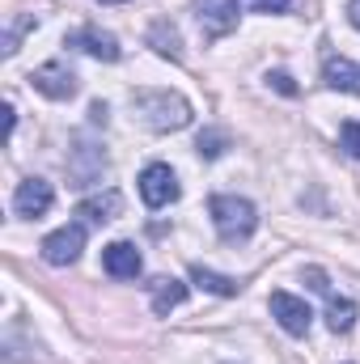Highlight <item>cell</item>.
Masks as SVG:
<instances>
[{
	"instance_id": "6da1fadb",
	"label": "cell",
	"mask_w": 360,
	"mask_h": 364,
	"mask_svg": "<svg viewBox=\"0 0 360 364\" xmlns=\"http://www.w3.org/2000/svg\"><path fill=\"white\" fill-rule=\"evenodd\" d=\"M132 106H136V114L153 132H179V127L191 123V102L170 90H136L132 93Z\"/></svg>"
},
{
	"instance_id": "7a4b0ae2",
	"label": "cell",
	"mask_w": 360,
	"mask_h": 364,
	"mask_svg": "<svg viewBox=\"0 0 360 364\" xmlns=\"http://www.w3.org/2000/svg\"><path fill=\"white\" fill-rule=\"evenodd\" d=\"M208 216L221 233V242L238 246V242H250L255 229H259V212L250 199H238V195H212L208 199Z\"/></svg>"
},
{
	"instance_id": "3957f363",
	"label": "cell",
	"mask_w": 360,
	"mask_h": 364,
	"mask_svg": "<svg viewBox=\"0 0 360 364\" xmlns=\"http://www.w3.org/2000/svg\"><path fill=\"white\" fill-rule=\"evenodd\" d=\"M38 250H43V259H47L51 267H68V263H77L81 250H85V220H73V225L47 233Z\"/></svg>"
},
{
	"instance_id": "277c9868",
	"label": "cell",
	"mask_w": 360,
	"mask_h": 364,
	"mask_svg": "<svg viewBox=\"0 0 360 364\" xmlns=\"http://www.w3.org/2000/svg\"><path fill=\"white\" fill-rule=\"evenodd\" d=\"M30 85L43 93V97H51V102H68L73 93L81 90L77 73H73L64 60H47L43 68H34V73H30Z\"/></svg>"
},
{
	"instance_id": "5b68a950",
	"label": "cell",
	"mask_w": 360,
	"mask_h": 364,
	"mask_svg": "<svg viewBox=\"0 0 360 364\" xmlns=\"http://www.w3.org/2000/svg\"><path fill=\"white\" fill-rule=\"evenodd\" d=\"M179 174L170 170V166H162V161H153V166H144L140 170V199H144V208H170L174 199H179Z\"/></svg>"
},
{
	"instance_id": "8992f818",
	"label": "cell",
	"mask_w": 360,
	"mask_h": 364,
	"mask_svg": "<svg viewBox=\"0 0 360 364\" xmlns=\"http://www.w3.org/2000/svg\"><path fill=\"white\" fill-rule=\"evenodd\" d=\"M238 0H195V21L203 30V38H225L238 30Z\"/></svg>"
},
{
	"instance_id": "52a82bcc",
	"label": "cell",
	"mask_w": 360,
	"mask_h": 364,
	"mask_svg": "<svg viewBox=\"0 0 360 364\" xmlns=\"http://www.w3.org/2000/svg\"><path fill=\"white\" fill-rule=\"evenodd\" d=\"M51 203H55V191H51L47 178H26V182H17V191H13V212L26 216V220L47 216Z\"/></svg>"
},
{
	"instance_id": "ba28073f",
	"label": "cell",
	"mask_w": 360,
	"mask_h": 364,
	"mask_svg": "<svg viewBox=\"0 0 360 364\" xmlns=\"http://www.w3.org/2000/svg\"><path fill=\"white\" fill-rule=\"evenodd\" d=\"M271 318L288 331V335H309V322H314V314H309V305L301 301V296H292V292H271Z\"/></svg>"
},
{
	"instance_id": "9c48e42d",
	"label": "cell",
	"mask_w": 360,
	"mask_h": 364,
	"mask_svg": "<svg viewBox=\"0 0 360 364\" xmlns=\"http://www.w3.org/2000/svg\"><path fill=\"white\" fill-rule=\"evenodd\" d=\"M68 47L81 51V55L102 60V64H115V60L123 55V51H119V38L106 34V30H97V26H81V30H73V34H68Z\"/></svg>"
},
{
	"instance_id": "30bf717a",
	"label": "cell",
	"mask_w": 360,
	"mask_h": 364,
	"mask_svg": "<svg viewBox=\"0 0 360 364\" xmlns=\"http://www.w3.org/2000/svg\"><path fill=\"white\" fill-rule=\"evenodd\" d=\"M102 272L115 275V279H136L144 272V259H140V250L132 242H110L102 250Z\"/></svg>"
},
{
	"instance_id": "8fae6325",
	"label": "cell",
	"mask_w": 360,
	"mask_h": 364,
	"mask_svg": "<svg viewBox=\"0 0 360 364\" xmlns=\"http://www.w3.org/2000/svg\"><path fill=\"white\" fill-rule=\"evenodd\" d=\"M322 81H327L331 90L356 93L360 97V64L344 60V55H327V60H322Z\"/></svg>"
},
{
	"instance_id": "7c38bea8",
	"label": "cell",
	"mask_w": 360,
	"mask_h": 364,
	"mask_svg": "<svg viewBox=\"0 0 360 364\" xmlns=\"http://www.w3.org/2000/svg\"><path fill=\"white\" fill-rule=\"evenodd\" d=\"M102 166H106V153H102V149H93V144H77V149H73V157H68V174H73L77 186L97 182Z\"/></svg>"
},
{
	"instance_id": "4fadbf2b",
	"label": "cell",
	"mask_w": 360,
	"mask_h": 364,
	"mask_svg": "<svg viewBox=\"0 0 360 364\" xmlns=\"http://www.w3.org/2000/svg\"><path fill=\"white\" fill-rule=\"evenodd\" d=\"M119 208H123L119 191H106V195L81 199V203H77V216H81L85 225H106V220H115V216H119Z\"/></svg>"
},
{
	"instance_id": "5bb4252c",
	"label": "cell",
	"mask_w": 360,
	"mask_h": 364,
	"mask_svg": "<svg viewBox=\"0 0 360 364\" xmlns=\"http://www.w3.org/2000/svg\"><path fill=\"white\" fill-rule=\"evenodd\" d=\"M149 292H153V314H157V318H166L170 309H179L182 301H186V284L174 279V275L153 279V284H149Z\"/></svg>"
},
{
	"instance_id": "9a60e30c",
	"label": "cell",
	"mask_w": 360,
	"mask_h": 364,
	"mask_svg": "<svg viewBox=\"0 0 360 364\" xmlns=\"http://www.w3.org/2000/svg\"><path fill=\"white\" fill-rule=\"evenodd\" d=\"M149 47H153L162 60H174V64L182 60V38H179V30H174L170 21H153V30H149Z\"/></svg>"
},
{
	"instance_id": "2e32d148",
	"label": "cell",
	"mask_w": 360,
	"mask_h": 364,
	"mask_svg": "<svg viewBox=\"0 0 360 364\" xmlns=\"http://www.w3.org/2000/svg\"><path fill=\"white\" fill-rule=\"evenodd\" d=\"M327 326L335 331V335H348L352 326H356V301H348V296H327Z\"/></svg>"
},
{
	"instance_id": "e0dca14e",
	"label": "cell",
	"mask_w": 360,
	"mask_h": 364,
	"mask_svg": "<svg viewBox=\"0 0 360 364\" xmlns=\"http://www.w3.org/2000/svg\"><path fill=\"white\" fill-rule=\"evenodd\" d=\"M191 279L203 288V292H216V296H238L242 292V284L238 279H229V275H216V272H208V267H191Z\"/></svg>"
},
{
	"instance_id": "ac0fdd59",
	"label": "cell",
	"mask_w": 360,
	"mask_h": 364,
	"mask_svg": "<svg viewBox=\"0 0 360 364\" xmlns=\"http://www.w3.org/2000/svg\"><path fill=\"white\" fill-rule=\"evenodd\" d=\"M195 149H199V157H208V161H216L225 149H229V132H221V127H208V132H199V140H195Z\"/></svg>"
},
{
	"instance_id": "d6986e66",
	"label": "cell",
	"mask_w": 360,
	"mask_h": 364,
	"mask_svg": "<svg viewBox=\"0 0 360 364\" xmlns=\"http://www.w3.org/2000/svg\"><path fill=\"white\" fill-rule=\"evenodd\" d=\"M339 149H344L352 161H360V123H356V119L339 123Z\"/></svg>"
},
{
	"instance_id": "ffe728a7",
	"label": "cell",
	"mask_w": 360,
	"mask_h": 364,
	"mask_svg": "<svg viewBox=\"0 0 360 364\" xmlns=\"http://www.w3.org/2000/svg\"><path fill=\"white\" fill-rule=\"evenodd\" d=\"M26 30H34V17H17V21L4 30V55H17V43H21Z\"/></svg>"
},
{
	"instance_id": "44dd1931",
	"label": "cell",
	"mask_w": 360,
	"mask_h": 364,
	"mask_svg": "<svg viewBox=\"0 0 360 364\" xmlns=\"http://www.w3.org/2000/svg\"><path fill=\"white\" fill-rule=\"evenodd\" d=\"M246 13H288L292 0H238Z\"/></svg>"
},
{
	"instance_id": "7402d4cb",
	"label": "cell",
	"mask_w": 360,
	"mask_h": 364,
	"mask_svg": "<svg viewBox=\"0 0 360 364\" xmlns=\"http://www.w3.org/2000/svg\"><path fill=\"white\" fill-rule=\"evenodd\" d=\"M268 85L275 93H284V97H297V85H292V77H288V73H268Z\"/></svg>"
},
{
	"instance_id": "603a6c76",
	"label": "cell",
	"mask_w": 360,
	"mask_h": 364,
	"mask_svg": "<svg viewBox=\"0 0 360 364\" xmlns=\"http://www.w3.org/2000/svg\"><path fill=\"white\" fill-rule=\"evenodd\" d=\"M305 279H309V288H314V292L331 296V279H327V272H322V267H305Z\"/></svg>"
},
{
	"instance_id": "cb8c5ba5",
	"label": "cell",
	"mask_w": 360,
	"mask_h": 364,
	"mask_svg": "<svg viewBox=\"0 0 360 364\" xmlns=\"http://www.w3.org/2000/svg\"><path fill=\"white\" fill-rule=\"evenodd\" d=\"M106 119H110V110H106V102H93V106H90V123H93V127H97V123L106 127Z\"/></svg>"
},
{
	"instance_id": "d4e9b609",
	"label": "cell",
	"mask_w": 360,
	"mask_h": 364,
	"mask_svg": "<svg viewBox=\"0 0 360 364\" xmlns=\"http://www.w3.org/2000/svg\"><path fill=\"white\" fill-rule=\"evenodd\" d=\"M13 123H17V110H13V106H4V132H9V136H13Z\"/></svg>"
},
{
	"instance_id": "484cf974",
	"label": "cell",
	"mask_w": 360,
	"mask_h": 364,
	"mask_svg": "<svg viewBox=\"0 0 360 364\" xmlns=\"http://www.w3.org/2000/svg\"><path fill=\"white\" fill-rule=\"evenodd\" d=\"M348 21L360 30V0H352V4H348Z\"/></svg>"
},
{
	"instance_id": "4316f807",
	"label": "cell",
	"mask_w": 360,
	"mask_h": 364,
	"mask_svg": "<svg viewBox=\"0 0 360 364\" xmlns=\"http://www.w3.org/2000/svg\"><path fill=\"white\" fill-rule=\"evenodd\" d=\"M102 4H127V0H102Z\"/></svg>"
}]
</instances>
